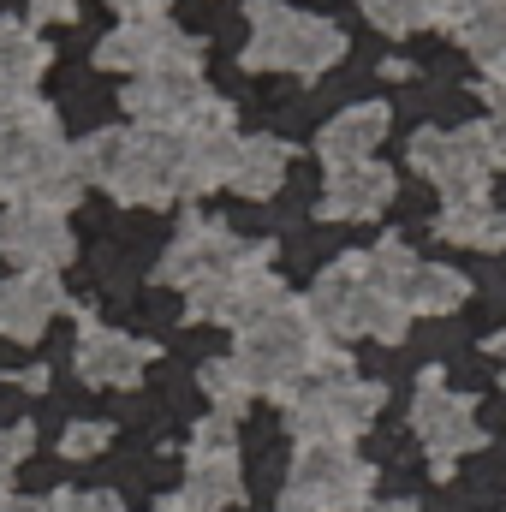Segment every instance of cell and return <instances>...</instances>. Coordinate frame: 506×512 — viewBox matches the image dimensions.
Instances as JSON below:
<instances>
[{
    "mask_svg": "<svg viewBox=\"0 0 506 512\" xmlns=\"http://www.w3.org/2000/svg\"><path fill=\"white\" fill-rule=\"evenodd\" d=\"M72 161H78L84 185H102L120 203H137V209H161V203L179 197V137H167V131H137V126L90 131L72 149Z\"/></svg>",
    "mask_w": 506,
    "mask_h": 512,
    "instance_id": "1",
    "label": "cell"
},
{
    "mask_svg": "<svg viewBox=\"0 0 506 512\" xmlns=\"http://www.w3.org/2000/svg\"><path fill=\"white\" fill-rule=\"evenodd\" d=\"M334 340L310 322V310L298 304V298H286L274 316H262L251 328H239V340H233V364H239V376L251 393H274V399H286L298 382H310V370H316V358L328 352Z\"/></svg>",
    "mask_w": 506,
    "mask_h": 512,
    "instance_id": "2",
    "label": "cell"
},
{
    "mask_svg": "<svg viewBox=\"0 0 506 512\" xmlns=\"http://www.w3.org/2000/svg\"><path fill=\"white\" fill-rule=\"evenodd\" d=\"M245 18H251V42H245V66L251 72H268L274 66V72L316 78V72H328L346 54L340 24L310 18V12H292L286 0H251Z\"/></svg>",
    "mask_w": 506,
    "mask_h": 512,
    "instance_id": "3",
    "label": "cell"
},
{
    "mask_svg": "<svg viewBox=\"0 0 506 512\" xmlns=\"http://www.w3.org/2000/svg\"><path fill=\"white\" fill-rule=\"evenodd\" d=\"M376 489V471L334 441H298L292 453V477L280 489L274 512H358Z\"/></svg>",
    "mask_w": 506,
    "mask_h": 512,
    "instance_id": "4",
    "label": "cell"
},
{
    "mask_svg": "<svg viewBox=\"0 0 506 512\" xmlns=\"http://www.w3.org/2000/svg\"><path fill=\"white\" fill-rule=\"evenodd\" d=\"M381 393L376 382H298L286 399H280V411H286V429L298 435V441H334V447H352L370 423H376L381 411Z\"/></svg>",
    "mask_w": 506,
    "mask_h": 512,
    "instance_id": "5",
    "label": "cell"
},
{
    "mask_svg": "<svg viewBox=\"0 0 506 512\" xmlns=\"http://www.w3.org/2000/svg\"><path fill=\"white\" fill-rule=\"evenodd\" d=\"M203 102H209V84H203V72H185V66L137 72V78H126V90H120V108H126L131 126L167 131V137H179V131L191 126Z\"/></svg>",
    "mask_w": 506,
    "mask_h": 512,
    "instance_id": "6",
    "label": "cell"
},
{
    "mask_svg": "<svg viewBox=\"0 0 506 512\" xmlns=\"http://www.w3.org/2000/svg\"><path fill=\"white\" fill-rule=\"evenodd\" d=\"M411 429L423 435L435 477H447L459 453H477V447H483V423H477L471 399L447 393V387H441V370H429V376H423V387H417V405H411Z\"/></svg>",
    "mask_w": 506,
    "mask_h": 512,
    "instance_id": "7",
    "label": "cell"
},
{
    "mask_svg": "<svg viewBox=\"0 0 506 512\" xmlns=\"http://www.w3.org/2000/svg\"><path fill=\"white\" fill-rule=\"evenodd\" d=\"M239 256H245V245H239L221 221L185 215L179 239H173V245L161 251V262H155V286L191 292V286H203V280H227V274L239 268Z\"/></svg>",
    "mask_w": 506,
    "mask_h": 512,
    "instance_id": "8",
    "label": "cell"
},
{
    "mask_svg": "<svg viewBox=\"0 0 506 512\" xmlns=\"http://www.w3.org/2000/svg\"><path fill=\"white\" fill-rule=\"evenodd\" d=\"M96 66L126 72V78L161 72V66L197 72V66H203V42L185 36V30H173V18H161V24H120V30H108V36L96 42Z\"/></svg>",
    "mask_w": 506,
    "mask_h": 512,
    "instance_id": "9",
    "label": "cell"
},
{
    "mask_svg": "<svg viewBox=\"0 0 506 512\" xmlns=\"http://www.w3.org/2000/svg\"><path fill=\"white\" fill-rule=\"evenodd\" d=\"M149 358H155L149 340H131L120 328H102L90 310L78 316V352H72V364H78V376L90 387H137L143 370H149Z\"/></svg>",
    "mask_w": 506,
    "mask_h": 512,
    "instance_id": "10",
    "label": "cell"
},
{
    "mask_svg": "<svg viewBox=\"0 0 506 512\" xmlns=\"http://www.w3.org/2000/svg\"><path fill=\"white\" fill-rule=\"evenodd\" d=\"M501 161H506V149H501V137L489 131V120L459 126V131H447V161H441L435 185L447 191V203H489V179L501 173Z\"/></svg>",
    "mask_w": 506,
    "mask_h": 512,
    "instance_id": "11",
    "label": "cell"
},
{
    "mask_svg": "<svg viewBox=\"0 0 506 512\" xmlns=\"http://www.w3.org/2000/svg\"><path fill=\"white\" fill-rule=\"evenodd\" d=\"M0 251L18 262V274H54L60 262H72V227H66V215H54V209L18 203V209H6V221H0Z\"/></svg>",
    "mask_w": 506,
    "mask_h": 512,
    "instance_id": "12",
    "label": "cell"
},
{
    "mask_svg": "<svg viewBox=\"0 0 506 512\" xmlns=\"http://www.w3.org/2000/svg\"><path fill=\"white\" fill-rule=\"evenodd\" d=\"M364 292H370V274H364V251L340 256L334 268H322L316 274V286H310V298H304V310H310V322L340 346V340H358V310H364Z\"/></svg>",
    "mask_w": 506,
    "mask_h": 512,
    "instance_id": "13",
    "label": "cell"
},
{
    "mask_svg": "<svg viewBox=\"0 0 506 512\" xmlns=\"http://www.w3.org/2000/svg\"><path fill=\"white\" fill-rule=\"evenodd\" d=\"M60 304H66L60 274H12V280H0V334L30 346V340H42V328L54 322Z\"/></svg>",
    "mask_w": 506,
    "mask_h": 512,
    "instance_id": "14",
    "label": "cell"
},
{
    "mask_svg": "<svg viewBox=\"0 0 506 512\" xmlns=\"http://www.w3.org/2000/svg\"><path fill=\"white\" fill-rule=\"evenodd\" d=\"M387 203H393V167H381V161L328 167V191H322V215L328 221H370Z\"/></svg>",
    "mask_w": 506,
    "mask_h": 512,
    "instance_id": "15",
    "label": "cell"
},
{
    "mask_svg": "<svg viewBox=\"0 0 506 512\" xmlns=\"http://www.w3.org/2000/svg\"><path fill=\"white\" fill-rule=\"evenodd\" d=\"M239 137L233 131H179V197H209L233 179Z\"/></svg>",
    "mask_w": 506,
    "mask_h": 512,
    "instance_id": "16",
    "label": "cell"
},
{
    "mask_svg": "<svg viewBox=\"0 0 506 512\" xmlns=\"http://www.w3.org/2000/svg\"><path fill=\"white\" fill-rule=\"evenodd\" d=\"M387 102H358V108H346V114H334L322 137H316V161H322V173L328 167H352V161H370V149H376L381 137H387Z\"/></svg>",
    "mask_w": 506,
    "mask_h": 512,
    "instance_id": "17",
    "label": "cell"
},
{
    "mask_svg": "<svg viewBox=\"0 0 506 512\" xmlns=\"http://www.w3.org/2000/svg\"><path fill=\"white\" fill-rule=\"evenodd\" d=\"M185 512H221L245 501V471H239V453L233 459H185V483L173 495Z\"/></svg>",
    "mask_w": 506,
    "mask_h": 512,
    "instance_id": "18",
    "label": "cell"
},
{
    "mask_svg": "<svg viewBox=\"0 0 506 512\" xmlns=\"http://www.w3.org/2000/svg\"><path fill=\"white\" fill-rule=\"evenodd\" d=\"M453 36L489 78H506V0H465Z\"/></svg>",
    "mask_w": 506,
    "mask_h": 512,
    "instance_id": "19",
    "label": "cell"
},
{
    "mask_svg": "<svg viewBox=\"0 0 506 512\" xmlns=\"http://www.w3.org/2000/svg\"><path fill=\"white\" fill-rule=\"evenodd\" d=\"M286 161H292V149L280 137H239V161H233V179L227 185L239 197L262 203V197H274L286 185Z\"/></svg>",
    "mask_w": 506,
    "mask_h": 512,
    "instance_id": "20",
    "label": "cell"
},
{
    "mask_svg": "<svg viewBox=\"0 0 506 512\" xmlns=\"http://www.w3.org/2000/svg\"><path fill=\"white\" fill-rule=\"evenodd\" d=\"M435 233L447 245H471V251H506V209L495 203H447L435 215Z\"/></svg>",
    "mask_w": 506,
    "mask_h": 512,
    "instance_id": "21",
    "label": "cell"
},
{
    "mask_svg": "<svg viewBox=\"0 0 506 512\" xmlns=\"http://www.w3.org/2000/svg\"><path fill=\"white\" fill-rule=\"evenodd\" d=\"M465 298H471V280H465L453 262H423L417 280L405 286V310H411V316H447V310H459Z\"/></svg>",
    "mask_w": 506,
    "mask_h": 512,
    "instance_id": "22",
    "label": "cell"
},
{
    "mask_svg": "<svg viewBox=\"0 0 506 512\" xmlns=\"http://www.w3.org/2000/svg\"><path fill=\"white\" fill-rule=\"evenodd\" d=\"M417 268H423V262L411 256V245H405V239H381L376 251L364 256L370 286H376V292H387V298H399V304H405V286L417 280Z\"/></svg>",
    "mask_w": 506,
    "mask_h": 512,
    "instance_id": "23",
    "label": "cell"
},
{
    "mask_svg": "<svg viewBox=\"0 0 506 512\" xmlns=\"http://www.w3.org/2000/svg\"><path fill=\"white\" fill-rule=\"evenodd\" d=\"M197 382H203V393L215 399V417H227V423H239V411L256 399L251 387H245V376H239V364H233V358H209V364L197 370Z\"/></svg>",
    "mask_w": 506,
    "mask_h": 512,
    "instance_id": "24",
    "label": "cell"
},
{
    "mask_svg": "<svg viewBox=\"0 0 506 512\" xmlns=\"http://www.w3.org/2000/svg\"><path fill=\"white\" fill-rule=\"evenodd\" d=\"M358 6H364V18H370L376 30H387V36H411V30L429 24L417 0H358Z\"/></svg>",
    "mask_w": 506,
    "mask_h": 512,
    "instance_id": "25",
    "label": "cell"
},
{
    "mask_svg": "<svg viewBox=\"0 0 506 512\" xmlns=\"http://www.w3.org/2000/svg\"><path fill=\"white\" fill-rule=\"evenodd\" d=\"M185 459H233V423H227V417H203V423L191 429Z\"/></svg>",
    "mask_w": 506,
    "mask_h": 512,
    "instance_id": "26",
    "label": "cell"
},
{
    "mask_svg": "<svg viewBox=\"0 0 506 512\" xmlns=\"http://www.w3.org/2000/svg\"><path fill=\"white\" fill-rule=\"evenodd\" d=\"M108 441H114V429H108V423H72V429H66V441H60V453H66V459H96Z\"/></svg>",
    "mask_w": 506,
    "mask_h": 512,
    "instance_id": "27",
    "label": "cell"
},
{
    "mask_svg": "<svg viewBox=\"0 0 506 512\" xmlns=\"http://www.w3.org/2000/svg\"><path fill=\"white\" fill-rule=\"evenodd\" d=\"M54 512H126L120 507V495H108V489H54V501H48Z\"/></svg>",
    "mask_w": 506,
    "mask_h": 512,
    "instance_id": "28",
    "label": "cell"
},
{
    "mask_svg": "<svg viewBox=\"0 0 506 512\" xmlns=\"http://www.w3.org/2000/svg\"><path fill=\"white\" fill-rule=\"evenodd\" d=\"M483 102H489V131L506 149V78H483Z\"/></svg>",
    "mask_w": 506,
    "mask_h": 512,
    "instance_id": "29",
    "label": "cell"
},
{
    "mask_svg": "<svg viewBox=\"0 0 506 512\" xmlns=\"http://www.w3.org/2000/svg\"><path fill=\"white\" fill-rule=\"evenodd\" d=\"M120 24H161L167 18V0H114Z\"/></svg>",
    "mask_w": 506,
    "mask_h": 512,
    "instance_id": "30",
    "label": "cell"
},
{
    "mask_svg": "<svg viewBox=\"0 0 506 512\" xmlns=\"http://www.w3.org/2000/svg\"><path fill=\"white\" fill-rule=\"evenodd\" d=\"M417 6H423V18H429V24H447V30H453V24H459V12H465V0H417Z\"/></svg>",
    "mask_w": 506,
    "mask_h": 512,
    "instance_id": "31",
    "label": "cell"
},
{
    "mask_svg": "<svg viewBox=\"0 0 506 512\" xmlns=\"http://www.w3.org/2000/svg\"><path fill=\"white\" fill-rule=\"evenodd\" d=\"M30 18H48V24L78 18V0H30Z\"/></svg>",
    "mask_w": 506,
    "mask_h": 512,
    "instance_id": "32",
    "label": "cell"
},
{
    "mask_svg": "<svg viewBox=\"0 0 506 512\" xmlns=\"http://www.w3.org/2000/svg\"><path fill=\"white\" fill-rule=\"evenodd\" d=\"M6 382H12V387H30V393H42V387H48V370H42V364H30V370H12Z\"/></svg>",
    "mask_w": 506,
    "mask_h": 512,
    "instance_id": "33",
    "label": "cell"
},
{
    "mask_svg": "<svg viewBox=\"0 0 506 512\" xmlns=\"http://www.w3.org/2000/svg\"><path fill=\"white\" fill-rule=\"evenodd\" d=\"M0 512H48V501H24V495H0Z\"/></svg>",
    "mask_w": 506,
    "mask_h": 512,
    "instance_id": "34",
    "label": "cell"
},
{
    "mask_svg": "<svg viewBox=\"0 0 506 512\" xmlns=\"http://www.w3.org/2000/svg\"><path fill=\"white\" fill-rule=\"evenodd\" d=\"M358 512H417V507H411V501H376V495H370Z\"/></svg>",
    "mask_w": 506,
    "mask_h": 512,
    "instance_id": "35",
    "label": "cell"
},
{
    "mask_svg": "<svg viewBox=\"0 0 506 512\" xmlns=\"http://www.w3.org/2000/svg\"><path fill=\"white\" fill-rule=\"evenodd\" d=\"M489 352H495V358L506 364V334H495V340H489Z\"/></svg>",
    "mask_w": 506,
    "mask_h": 512,
    "instance_id": "36",
    "label": "cell"
},
{
    "mask_svg": "<svg viewBox=\"0 0 506 512\" xmlns=\"http://www.w3.org/2000/svg\"><path fill=\"white\" fill-rule=\"evenodd\" d=\"M155 512H185V507H179V501H161V507H155Z\"/></svg>",
    "mask_w": 506,
    "mask_h": 512,
    "instance_id": "37",
    "label": "cell"
}]
</instances>
